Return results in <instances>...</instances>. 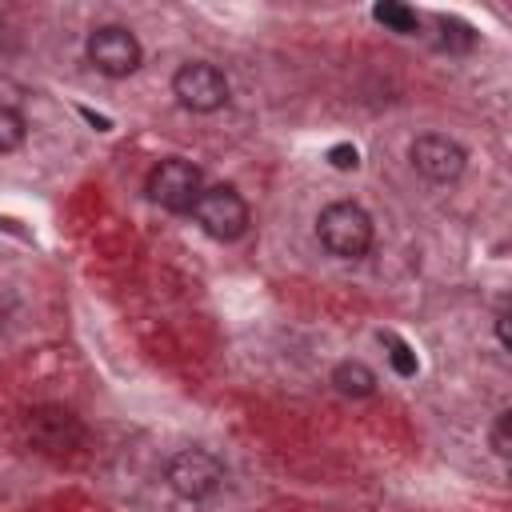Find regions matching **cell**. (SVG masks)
Masks as SVG:
<instances>
[{"label": "cell", "mask_w": 512, "mask_h": 512, "mask_svg": "<svg viewBox=\"0 0 512 512\" xmlns=\"http://www.w3.org/2000/svg\"><path fill=\"white\" fill-rule=\"evenodd\" d=\"M372 16H376L388 32H400V36H412V32L420 28V16H416L408 4H396V0H380V4L372 8Z\"/></svg>", "instance_id": "10"}, {"label": "cell", "mask_w": 512, "mask_h": 512, "mask_svg": "<svg viewBox=\"0 0 512 512\" xmlns=\"http://www.w3.org/2000/svg\"><path fill=\"white\" fill-rule=\"evenodd\" d=\"M144 192H148L160 208H168V212H192V204H196L200 192H204V176H200V168H196L192 160L168 156V160H160V164L148 172Z\"/></svg>", "instance_id": "3"}, {"label": "cell", "mask_w": 512, "mask_h": 512, "mask_svg": "<svg viewBox=\"0 0 512 512\" xmlns=\"http://www.w3.org/2000/svg\"><path fill=\"white\" fill-rule=\"evenodd\" d=\"M24 432H28V440H32L36 452L56 456V460L72 456L84 444V436H88L84 432V420L76 412H68L64 404H40V408H32L28 420H24Z\"/></svg>", "instance_id": "2"}, {"label": "cell", "mask_w": 512, "mask_h": 512, "mask_svg": "<svg viewBox=\"0 0 512 512\" xmlns=\"http://www.w3.org/2000/svg\"><path fill=\"white\" fill-rule=\"evenodd\" d=\"M168 484L184 500H204L224 484V464L204 448H184L168 460Z\"/></svg>", "instance_id": "7"}, {"label": "cell", "mask_w": 512, "mask_h": 512, "mask_svg": "<svg viewBox=\"0 0 512 512\" xmlns=\"http://www.w3.org/2000/svg\"><path fill=\"white\" fill-rule=\"evenodd\" d=\"M508 424H512V412L504 408V412L496 416V424H492V448H496L500 456H508V452H512V440H508Z\"/></svg>", "instance_id": "14"}, {"label": "cell", "mask_w": 512, "mask_h": 512, "mask_svg": "<svg viewBox=\"0 0 512 512\" xmlns=\"http://www.w3.org/2000/svg\"><path fill=\"white\" fill-rule=\"evenodd\" d=\"M328 164L340 168V172H348V168L360 164V152H356L352 144H336V148H328Z\"/></svg>", "instance_id": "15"}, {"label": "cell", "mask_w": 512, "mask_h": 512, "mask_svg": "<svg viewBox=\"0 0 512 512\" xmlns=\"http://www.w3.org/2000/svg\"><path fill=\"white\" fill-rule=\"evenodd\" d=\"M24 144V116L8 104H0V156L16 152Z\"/></svg>", "instance_id": "11"}, {"label": "cell", "mask_w": 512, "mask_h": 512, "mask_svg": "<svg viewBox=\"0 0 512 512\" xmlns=\"http://www.w3.org/2000/svg\"><path fill=\"white\" fill-rule=\"evenodd\" d=\"M12 308H16V300H12V292H8V288H0V328L8 324V316H12Z\"/></svg>", "instance_id": "17"}, {"label": "cell", "mask_w": 512, "mask_h": 512, "mask_svg": "<svg viewBox=\"0 0 512 512\" xmlns=\"http://www.w3.org/2000/svg\"><path fill=\"white\" fill-rule=\"evenodd\" d=\"M496 336H500V344H504V348L512 344V336H508V308H500V312H496Z\"/></svg>", "instance_id": "16"}, {"label": "cell", "mask_w": 512, "mask_h": 512, "mask_svg": "<svg viewBox=\"0 0 512 512\" xmlns=\"http://www.w3.org/2000/svg\"><path fill=\"white\" fill-rule=\"evenodd\" d=\"M84 52H88V64H92L96 72L112 76V80L132 76V72L140 68V56H144V52H140V40H136L128 28H120V24L92 28Z\"/></svg>", "instance_id": "5"}, {"label": "cell", "mask_w": 512, "mask_h": 512, "mask_svg": "<svg viewBox=\"0 0 512 512\" xmlns=\"http://www.w3.org/2000/svg\"><path fill=\"white\" fill-rule=\"evenodd\" d=\"M472 44H476V32H472L468 24H460V20H440V48L464 52V48H472Z\"/></svg>", "instance_id": "13"}, {"label": "cell", "mask_w": 512, "mask_h": 512, "mask_svg": "<svg viewBox=\"0 0 512 512\" xmlns=\"http://www.w3.org/2000/svg\"><path fill=\"white\" fill-rule=\"evenodd\" d=\"M172 92H176V100H180L184 108H192V112H216V108L228 104V80H224V72H220L216 64H208V60H188V64H180V72L172 76Z\"/></svg>", "instance_id": "6"}, {"label": "cell", "mask_w": 512, "mask_h": 512, "mask_svg": "<svg viewBox=\"0 0 512 512\" xmlns=\"http://www.w3.org/2000/svg\"><path fill=\"white\" fill-rule=\"evenodd\" d=\"M408 156H412V168H416L424 180H432V184L456 180V176L464 172V160H468L464 148H460L452 136H440V132L416 136L412 148H408Z\"/></svg>", "instance_id": "8"}, {"label": "cell", "mask_w": 512, "mask_h": 512, "mask_svg": "<svg viewBox=\"0 0 512 512\" xmlns=\"http://www.w3.org/2000/svg\"><path fill=\"white\" fill-rule=\"evenodd\" d=\"M380 344L388 348V360H392V368H396V376H416V352L400 340V336H392V332H380Z\"/></svg>", "instance_id": "12"}, {"label": "cell", "mask_w": 512, "mask_h": 512, "mask_svg": "<svg viewBox=\"0 0 512 512\" xmlns=\"http://www.w3.org/2000/svg\"><path fill=\"white\" fill-rule=\"evenodd\" d=\"M316 236L332 256L356 260V256H364L372 248V216L352 200H336V204H328L320 212Z\"/></svg>", "instance_id": "1"}, {"label": "cell", "mask_w": 512, "mask_h": 512, "mask_svg": "<svg viewBox=\"0 0 512 512\" xmlns=\"http://www.w3.org/2000/svg\"><path fill=\"white\" fill-rule=\"evenodd\" d=\"M192 216H196V224L212 236V240H240L244 236V228H248V204H244V196L236 192V188H228V184H212V188H204L200 192V200L192 204Z\"/></svg>", "instance_id": "4"}, {"label": "cell", "mask_w": 512, "mask_h": 512, "mask_svg": "<svg viewBox=\"0 0 512 512\" xmlns=\"http://www.w3.org/2000/svg\"><path fill=\"white\" fill-rule=\"evenodd\" d=\"M332 384H336V392L360 400V396H372L376 392V372L368 364H360V360H344V364H336Z\"/></svg>", "instance_id": "9"}]
</instances>
